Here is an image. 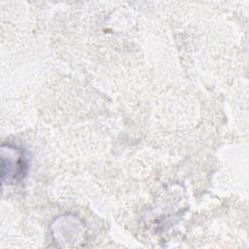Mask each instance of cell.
Listing matches in <instances>:
<instances>
[{
  "mask_svg": "<svg viewBox=\"0 0 249 249\" xmlns=\"http://www.w3.org/2000/svg\"><path fill=\"white\" fill-rule=\"evenodd\" d=\"M3 148L7 151V155L5 152L2 151V160H1V177L2 181L12 183L20 180L24 177L25 173L27 172L28 162L25 158V155L22 150L8 146Z\"/></svg>",
  "mask_w": 249,
  "mask_h": 249,
  "instance_id": "6da1fadb",
  "label": "cell"
}]
</instances>
